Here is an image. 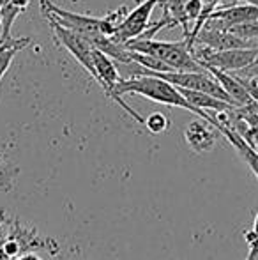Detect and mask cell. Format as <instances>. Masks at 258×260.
Instances as JSON below:
<instances>
[{
  "label": "cell",
  "instance_id": "2",
  "mask_svg": "<svg viewBox=\"0 0 258 260\" xmlns=\"http://www.w3.org/2000/svg\"><path fill=\"white\" fill-rule=\"evenodd\" d=\"M41 11L45 16L53 18L59 23H62L64 27L71 28L75 32H80V34L85 36L90 41L103 34L114 36L119 23L128 14V9L121 7V9L114 11V13L104 18H92V16H87V14H78V13H72V11L62 9V7L55 6L52 0H41Z\"/></svg>",
  "mask_w": 258,
  "mask_h": 260
},
{
  "label": "cell",
  "instance_id": "10",
  "mask_svg": "<svg viewBox=\"0 0 258 260\" xmlns=\"http://www.w3.org/2000/svg\"><path fill=\"white\" fill-rule=\"evenodd\" d=\"M28 45H30V39L28 38L9 39V41H6V43H0V82H2L4 76H6L9 66L13 64L16 53Z\"/></svg>",
  "mask_w": 258,
  "mask_h": 260
},
{
  "label": "cell",
  "instance_id": "1",
  "mask_svg": "<svg viewBox=\"0 0 258 260\" xmlns=\"http://www.w3.org/2000/svg\"><path fill=\"white\" fill-rule=\"evenodd\" d=\"M117 92L121 94V96H124V94H140V96L147 98V100L154 101V103L188 110V112L198 115L200 119L207 120V122H210L212 126H216L214 115H210L205 110H198L196 106H193L182 96V92H180L175 85H172V83L166 82V80L159 78V76L140 75V76H133V78H122L117 85Z\"/></svg>",
  "mask_w": 258,
  "mask_h": 260
},
{
  "label": "cell",
  "instance_id": "19",
  "mask_svg": "<svg viewBox=\"0 0 258 260\" xmlns=\"http://www.w3.org/2000/svg\"><path fill=\"white\" fill-rule=\"evenodd\" d=\"M241 2H246V4H251V6L258 7V0H241Z\"/></svg>",
  "mask_w": 258,
  "mask_h": 260
},
{
  "label": "cell",
  "instance_id": "8",
  "mask_svg": "<svg viewBox=\"0 0 258 260\" xmlns=\"http://www.w3.org/2000/svg\"><path fill=\"white\" fill-rule=\"evenodd\" d=\"M205 69L216 76V80L221 83V87L227 90V94L230 96L232 103L235 106H248L251 103H256L251 98V94L248 92V89L244 87V83H242L234 73L221 71V69H216V68H205Z\"/></svg>",
  "mask_w": 258,
  "mask_h": 260
},
{
  "label": "cell",
  "instance_id": "14",
  "mask_svg": "<svg viewBox=\"0 0 258 260\" xmlns=\"http://www.w3.org/2000/svg\"><path fill=\"white\" fill-rule=\"evenodd\" d=\"M244 241L248 244V255L244 260H258V211L253 219V225L248 232H244Z\"/></svg>",
  "mask_w": 258,
  "mask_h": 260
},
{
  "label": "cell",
  "instance_id": "9",
  "mask_svg": "<svg viewBox=\"0 0 258 260\" xmlns=\"http://www.w3.org/2000/svg\"><path fill=\"white\" fill-rule=\"evenodd\" d=\"M179 89V87H177ZM182 96L190 101L191 105L196 106L198 110H205V112H225V110H232L234 105L227 103L223 100L210 96V94L200 92V90H190V89H179Z\"/></svg>",
  "mask_w": 258,
  "mask_h": 260
},
{
  "label": "cell",
  "instance_id": "12",
  "mask_svg": "<svg viewBox=\"0 0 258 260\" xmlns=\"http://www.w3.org/2000/svg\"><path fill=\"white\" fill-rule=\"evenodd\" d=\"M234 149L241 154V157L246 161V165L251 168V172L256 175V179H258V152L255 151V149L249 147L248 142H246L244 138H239V140L234 144Z\"/></svg>",
  "mask_w": 258,
  "mask_h": 260
},
{
  "label": "cell",
  "instance_id": "3",
  "mask_svg": "<svg viewBox=\"0 0 258 260\" xmlns=\"http://www.w3.org/2000/svg\"><path fill=\"white\" fill-rule=\"evenodd\" d=\"M128 48H131L133 52H140V53H147V55H154V57L161 58L163 62L172 68V71H202L205 69L196 57L191 52V46L188 45V41H175V43H168V41H156L154 38H136L131 39L126 43Z\"/></svg>",
  "mask_w": 258,
  "mask_h": 260
},
{
  "label": "cell",
  "instance_id": "7",
  "mask_svg": "<svg viewBox=\"0 0 258 260\" xmlns=\"http://www.w3.org/2000/svg\"><path fill=\"white\" fill-rule=\"evenodd\" d=\"M216 127L210 122L203 119L193 120L186 126V131H184V140L190 145V149L193 152H209L210 149H214L217 142V133Z\"/></svg>",
  "mask_w": 258,
  "mask_h": 260
},
{
  "label": "cell",
  "instance_id": "17",
  "mask_svg": "<svg viewBox=\"0 0 258 260\" xmlns=\"http://www.w3.org/2000/svg\"><path fill=\"white\" fill-rule=\"evenodd\" d=\"M16 260H43V258L35 253H23V255H20Z\"/></svg>",
  "mask_w": 258,
  "mask_h": 260
},
{
  "label": "cell",
  "instance_id": "20",
  "mask_svg": "<svg viewBox=\"0 0 258 260\" xmlns=\"http://www.w3.org/2000/svg\"><path fill=\"white\" fill-rule=\"evenodd\" d=\"M4 221H6V212H4V211H0V225H2Z\"/></svg>",
  "mask_w": 258,
  "mask_h": 260
},
{
  "label": "cell",
  "instance_id": "4",
  "mask_svg": "<svg viewBox=\"0 0 258 260\" xmlns=\"http://www.w3.org/2000/svg\"><path fill=\"white\" fill-rule=\"evenodd\" d=\"M191 52L196 60L203 68H216L221 71H241L248 68L258 57V46L255 48H228V50H212L202 45H195Z\"/></svg>",
  "mask_w": 258,
  "mask_h": 260
},
{
  "label": "cell",
  "instance_id": "15",
  "mask_svg": "<svg viewBox=\"0 0 258 260\" xmlns=\"http://www.w3.org/2000/svg\"><path fill=\"white\" fill-rule=\"evenodd\" d=\"M202 0H188L186 4V18L188 21H196L202 14Z\"/></svg>",
  "mask_w": 258,
  "mask_h": 260
},
{
  "label": "cell",
  "instance_id": "6",
  "mask_svg": "<svg viewBox=\"0 0 258 260\" xmlns=\"http://www.w3.org/2000/svg\"><path fill=\"white\" fill-rule=\"evenodd\" d=\"M159 2H161V0H143V2L138 4L133 11H129V13L126 14L124 20L119 23L114 38L122 43H128L131 39L140 38V36L149 28L151 14Z\"/></svg>",
  "mask_w": 258,
  "mask_h": 260
},
{
  "label": "cell",
  "instance_id": "16",
  "mask_svg": "<svg viewBox=\"0 0 258 260\" xmlns=\"http://www.w3.org/2000/svg\"><path fill=\"white\" fill-rule=\"evenodd\" d=\"M2 251L6 253L7 258H11V257H14V255H18L20 246H18V243H14V241H7V243L2 246Z\"/></svg>",
  "mask_w": 258,
  "mask_h": 260
},
{
  "label": "cell",
  "instance_id": "11",
  "mask_svg": "<svg viewBox=\"0 0 258 260\" xmlns=\"http://www.w3.org/2000/svg\"><path fill=\"white\" fill-rule=\"evenodd\" d=\"M131 60L136 62V64H140V66H143V68L149 69L151 73H172V68H170L166 62H163L161 58L154 57V55L133 52V55H131Z\"/></svg>",
  "mask_w": 258,
  "mask_h": 260
},
{
  "label": "cell",
  "instance_id": "5",
  "mask_svg": "<svg viewBox=\"0 0 258 260\" xmlns=\"http://www.w3.org/2000/svg\"><path fill=\"white\" fill-rule=\"evenodd\" d=\"M50 27H52L53 34H55L57 41L67 50L72 57L78 60L80 66H83L87 73L96 80V68H94V45L90 43V39H87L85 36H82L80 32H75L71 28L64 27L62 23H59L53 18L46 16Z\"/></svg>",
  "mask_w": 258,
  "mask_h": 260
},
{
  "label": "cell",
  "instance_id": "18",
  "mask_svg": "<svg viewBox=\"0 0 258 260\" xmlns=\"http://www.w3.org/2000/svg\"><path fill=\"white\" fill-rule=\"evenodd\" d=\"M241 2V0H221L219 7H225V6H234V4Z\"/></svg>",
  "mask_w": 258,
  "mask_h": 260
},
{
  "label": "cell",
  "instance_id": "13",
  "mask_svg": "<svg viewBox=\"0 0 258 260\" xmlns=\"http://www.w3.org/2000/svg\"><path fill=\"white\" fill-rule=\"evenodd\" d=\"M143 126L151 131L152 135H161L166 129H170V119L161 112H154L145 119Z\"/></svg>",
  "mask_w": 258,
  "mask_h": 260
}]
</instances>
